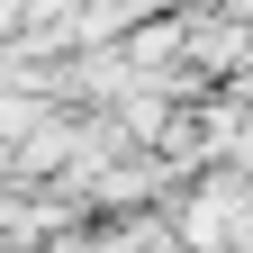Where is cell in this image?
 <instances>
[{
	"label": "cell",
	"instance_id": "cell-1",
	"mask_svg": "<svg viewBox=\"0 0 253 253\" xmlns=\"http://www.w3.org/2000/svg\"><path fill=\"white\" fill-rule=\"evenodd\" d=\"M18 18H27V0H0V37H18Z\"/></svg>",
	"mask_w": 253,
	"mask_h": 253
}]
</instances>
